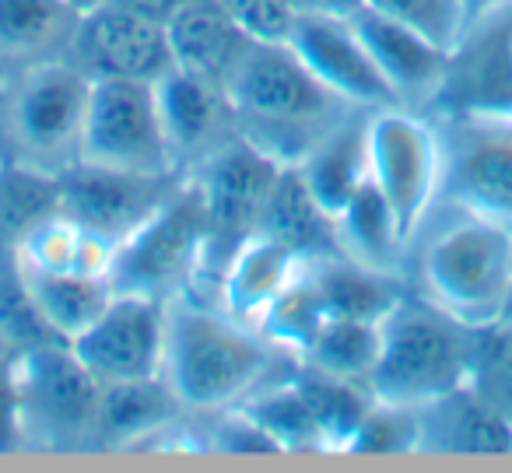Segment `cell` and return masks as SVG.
I'll use <instances>...</instances> for the list:
<instances>
[{
	"label": "cell",
	"instance_id": "6da1fadb",
	"mask_svg": "<svg viewBox=\"0 0 512 473\" xmlns=\"http://www.w3.org/2000/svg\"><path fill=\"white\" fill-rule=\"evenodd\" d=\"M292 368V354L207 298L179 295L165 302L162 379L186 414L239 407L256 389L285 379Z\"/></svg>",
	"mask_w": 512,
	"mask_h": 473
},
{
	"label": "cell",
	"instance_id": "7a4b0ae2",
	"mask_svg": "<svg viewBox=\"0 0 512 473\" xmlns=\"http://www.w3.org/2000/svg\"><path fill=\"white\" fill-rule=\"evenodd\" d=\"M404 281L414 295L474 330L495 326L512 284V228L435 200L411 235Z\"/></svg>",
	"mask_w": 512,
	"mask_h": 473
},
{
	"label": "cell",
	"instance_id": "3957f363",
	"mask_svg": "<svg viewBox=\"0 0 512 473\" xmlns=\"http://www.w3.org/2000/svg\"><path fill=\"white\" fill-rule=\"evenodd\" d=\"M239 137L278 165H302V158L358 113L348 99L330 92L288 43L249 39L239 64L225 78Z\"/></svg>",
	"mask_w": 512,
	"mask_h": 473
},
{
	"label": "cell",
	"instance_id": "277c9868",
	"mask_svg": "<svg viewBox=\"0 0 512 473\" xmlns=\"http://www.w3.org/2000/svg\"><path fill=\"white\" fill-rule=\"evenodd\" d=\"M481 330L435 309L411 288L379 323V358L369 393L386 403L425 407L467 386L477 365Z\"/></svg>",
	"mask_w": 512,
	"mask_h": 473
},
{
	"label": "cell",
	"instance_id": "5b68a950",
	"mask_svg": "<svg viewBox=\"0 0 512 473\" xmlns=\"http://www.w3.org/2000/svg\"><path fill=\"white\" fill-rule=\"evenodd\" d=\"M92 78L71 60H46L0 88V148L8 162L64 176L81 162Z\"/></svg>",
	"mask_w": 512,
	"mask_h": 473
},
{
	"label": "cell",
	"instance_id": "8992f818",
	"mask_svg": "<svg viewBox=\"0 0 512 473\" xmlns=\"http://www.w3.org/2000/svg\"><path fill=\"white\" fill-rule=\"evenodd\" d=\"M207 260V214L193 179L120 242L109 284L123 295H144L172 302L193 295Z\"/></svg>",
	"mask_w": 512,
	"mask_h": 473
},
{
	"label": "cell",
	"instance_id": "52a82bcc",
	"mask_svg": "<svg viewBox=\"0 0 512 473\" xmlns=\"http://www.w3.org/2000/svg\"><path fill=\"white\" fill-rule=\"evenodd\" d=\"M439 200L512 228V113L435 109Z\"/></svg>",
	"mask_w": 512,
	"mask_h": 473
},
{
	"label": "cell",
	"instance_id": "ba28073f",
	"mask_svg": "<svg viewBox=\"0 0 512 473\" xmlns=\"http://www.w3.org/2000/svg\"><path fill=\"white\" fill-rule=\"evenodd\" d=\"M11 379L22 449H85L99 382L67 340H43L15 351Z\"/></svg>",
	"mask_w": 512,
	"mask_h": 473
},
{
	"label": "cell",
	"instance_id": "9c48e42d",
	"mask_svg": "<svg viewBox=\"0 0 512 473\" xmlns=\"http://www.w3.org/2000/svg\"><path fill=\"white\" fill-rule=\"evenodd\" d=\"M281 169L285 165L235 137L228 148H221L211 162H204L190 176L197 183L207 214V260L197 291H193L197 298L214 302L221 270L232 260L235 249L256 232V221H260V211H264Z\"/></svg>",
	"mask_w": 512,
	"mask_h": 473
},
{
	"label": "cell",
	"instance_id": "30bf717a",
	"mask_svg": "<svg viewBox=\"0 0 512 473\" xmlns=\"http://www.w3.org/2000/svg\"><path fill=\"white\" fill-rule=\"evenodd\" d=\"M81 162L120 172H141V176H179L162 127V113H158L155 81H92Z\"/></svg>",
	"mask_w": 512,
	"mask_h": 473
},
{
	"label": "cell",
	"instance_id": "8fae6325",
	"mask_svg": "<svg viewBox=\"0 0 512 473\" xmlns=\"http://www.w3.org/2000/svg\"><path fill=\"white\" fill-rule=\"evenodd\" d=\"M369 176L411 239L439 200V137L428 113L404 106L369 116Z\"/></svg>",
	"mask_w": 512,
	"mask_h": 473
},
{
	"label": "cell",
	"instance_id": "7c38bea8",
	"mask_svg": "<svg viewBox=\"0 0 512 473\" xmlns=\"http://www.w3.org/2000/svg\"><path fill=\"white\" fill-rule=\"evenodd\" d=\"M71 351L99 386L162 375L165 302L113 291L99 319L71 340Z\"/></svg>",
	"mask_w": 512,
	"mask_h": 473
},
{
	"label": "cell",
	"instance_id": "4fadbf2b",
	"mask_svg": "<svg viewBox=\"0 0 512 473\" xmlns=\"http://www.w3.org/2000/svg\"><path fill=\"white\" fill-rule=\"evenodd\" d=\"M67 60L78 64L92 81H158L165 71H172V50L165 25L130 15V11L116 8V4H102V8L78 18Z\"/></svg>",
	"mask_w": 512,
	"mask_h": 473
},
{
	"label": "cell",
	"instance_id": "5bb4252c",
	"mask_svg": "<svg viewBox=\"0 0 512 473\" xmlns=\"http://www.w3.org/2000/svg\"><path fill=\"white\" fill-rule=\"evenodd\" d=\"M155 95L172 162L183 179H190L200 165L211 162L221 148L239 137L232 102L218 81L172 67L155 81Z\"/></svg>",
	"mask_w": 512,
	"mask_h": 473
},
{
	"label": "cell",
	"instance_id": "9a60e30c",
	"mask_svg": "<svg viewBox=\"0 0 512 473\" xmlns=\"http://www.w3.org/2000/svg\"><path fill=\"white\" fill-rule=\"evenodd\" d=\"M179 183L183 176H141L81 162L60 176V211L123 242L179 190Z\"/></svg>",
	"mask_w": 512,
	"mask_h": 473
},
{
	"label": "cell",
	"instance_id": "2e32d148",
	"mask_svg": "<svg viewBox=\"0 0 512 473\" xmlns=\"http://www.w3.org/2000/svg\"><path fill=\"white\" fill-rule=\"evenodd\" d=\"M288 46L302 57V64L341 99L358 109H390L397 106L390 85L379 74L376 60L369 57L362 36L351 18L330 15H299L292 25Z\"/></svg>",
	"mask_w": 512,
	"mask_h": 473
},
{
	"label": "cell",
	"instance_id": "e0dca14e",
	"mask_svg": "<svg viewBox=\"0 0 512 473\" xmlns=\"http://www.w3.org/2000/svg\"><path fill=\"white\" fill-rule=\"evenodd\" d=\"M351 25L362 36L369 57L376 60L379 74L390 85L397 106L404 109H428L439 102L442 85L449 74V50L435 46L432 39H425L421 32L407 29V25L393 22V18L379 15L372 8H358L351 15Z\"/></svg>",
	"mask_w": 512,
	"mask_h": 473
},
{
	"label": "cell",
	"instance_id": "ac0fdd59",
	"mask_svg": "<svg viewBox=\"0 0 512 473\" xmlns=\"http://www.w3.org/2000/svg\"><path fill=\"white\" fill-rule=\"evenodd\" d=\"M186 407L176 400L162 375L130 382H102L95 396L92 424H88L85 449H141L144 442H155L169 428L183 421Z\"/></svg>",
	"mask_w": 512,
	"mask_h": 473
},
{
	"label": "cell",
	"instance_id": "d6986e66",
	"mask_svg": "<svg viewBox=\"0 0 512 473\" xmlns=\"http://www.w3.org/2000/svg\"><path fill=\"white\" fill-rule=\"evenodd\" d=\"M302 263H306V256L253 232L221 270L218 288H214V305L232 319H239V323L256 326L267 312V305L299 274Z\"/></svg>",
	"mask_w": 512,
	"mask_h": 473
},
{
	"label": "cell",
	"instance_id": "ffe728a7",
	"mask_svg": "<svg viewBox=\"0 0 512 473\" xmlns=\"http://www.w3.org/2000/svg\"><path fill=\"white\" fill-rule=\"evenodd\" d=\"M165 36H169L172 67L218 85H225L242 50L249 46V36L218 0H183L165 22Z\"/></svg>",
	"mask_w": 512,
	"mask_h": 473
},
{
	"label": "cell",
	"instance_id": "44dd1931",
	"mask_svg": "<svg viewBox=\"0 0 512 473\" xmlns=\"http://www.w3.org/2000/svg\"><path fill=\"white\" fill-rule=\"evenodd\" d=\"M421 452L505 456L512 452V421L491 410L470 386L421 407Z\"/></svg>",
	"mask_w": 512,
	"mask_h": 473
},
{
	"label": "cell",
	"instance_id": "7402d4cb",
	"mask_svg": "<svg viewBox=\"0 0 512 473\" xmlns=\"http://www.w3.org/2000/svg\"><path fill=\"white\" fill-rule=\"evenodd\" d=\"M78 15L64 0H0V74L25 71V67L64 60Z\"/></svg>",
	"mask_w": 512,
	"mask_h": 473
},
{
	"label": "cell",
	"instance_id": "603a6c76",
	"mask_svg": "<svg viewBox=\"0 0 512 473\" xmlns=\"http://www.w3.org/2000/svg\"><path fill=\"white\" fill-rule=\"evenodd\" d=\"M309 281H313L316 295H320L327 316L344 319H369V323H383V316L404 298L407 281L397 274H383L365 263L351 260L344 253H320L306 260Z\"/></svg>",
	"mask_w": 512,
	"mask_h": 473
},
{
	"label": "cell",
	"instance_id": "cb8c5ba5",
	"mask_svg": "<svg viewBox=\"0 0 512 473\" xmlns=\"http://www.w3.org/2000/svg\"><path fill=\"white\" fill-rule=\"evenodd\" d=\"M334 235L337 253L351 256L372 270H383V274L404 277L411 239L404 235L390 200L379 193L372 179L358 186L355 197L334 214Z\"/></svg>",
	"mask_w": 512,
	"mask_h": 473
},
{
	"label": "cell",
	"instance_id": "d4e9b609",
	"mask_svg": "<svg viewBox=\"0 0 512 473\" xmlns=\"http://www.w3.org/2000/svg\"><path fill=\"white\" fill-rule=\"evenodd\" d=\"M369 116L372 109H358L355 116L330 130L295 169L302 172L313 197L334 218L362 183H369Z\"/></svg>",
	"mask_w": 512,
	"mask_h": 473
},
{
	"label": "cell",
	"instance_id": "484cf974",
	"mask_svg": "<svg viewBox=\"0 0 512 473\" xmlns=\"http://www.w3.org/2000/svg\"><path fill=\"white\" fill-rule=\"evenodd\" d=\"M256 232L281 242L306 260L337 249L334 218L320 207V200L313 197V190L306 186L295 165L281 169L278 183H274L271 197L260 211V221H256Z\"/></svg>",
	"mask_w": 512,
	"mask_h": 473
},
{
	"label": "cell",
	"instance_id": "4316f807",
	"mask_svg": "<svg viewBox=\"0 0 512 473\" xmlns=\"http://www.w3.org/2000/svg\"><path fill=\"white\" fill-rule=\"evenodd\" d=\"M18 270V267H15ZM25 295L32 298L36 312L57 340L71 344L78 333L99 319V312L113 298V284L106 277H85L64 270V274H39V270H18Z\"/></svg>",
	"mask_w": 512,
	"mask_h": 473
},
{
	"label": "cell",
	"instance_id": "83f0119b",
	"mask_svg": "<svg viewBox=\"0 0 512 473\" xmlns=\"http://www.w3.org/2000/svg\"><path fill=\"white\" fill-rule=\"evenodd\" d=\"M295 386L302 389L316 417V428L323 435V452H348L358 424L365 421L372 400H376L369 386L330 375L323 368L306 365V361H295Z\"/></svg>",
	"mask_w": 512,
	"mask_h": 473
},
{
	"label": "cell",
	"instance_id": "f1b7e54d",
	"mask_svg": "<svg viewBox=\"0 0 512 473\" xmlns=\"http://www.w3.org/2000/svg\"><path fill=\"white\" fill-rule=\"evenodd\" d=\"M239 407L278 442L281 452H323V435L316 428V417L302 389L295 386V368L285 379L256 389Z\"/></svg>",
	"mask_w": 512,
	"mask_h": 473
},
{
	"label": "cell",
	"instance_id": "f546056e",
	"mask_svg": "<svg viewBox=\"0 0 512 473\" xmlns=\"http://www.w3.org/2000/svg\"><path fill=\"white\" fill-rule=\"evenodd\" d=\"M376 358H379V323L330 316L299 361H306V365H313V368H323V372H330V375H341V379L369 386Z\"/></svg>",
	"mask_w": 512,
	"mask_h": 473
},
{
	"label": "cell",
	"instance_id": "4dcf8cb0",
	"mask_svg": "<svg viewBox=\"0 0 512 473\" xmlns=\"http://www.w3.org/2000/svg\"><path fill=\"white\" fill-rule=\"evenodd\" d=\"M327 309H323L320 295H316L313 281H309L306 263L299 267V274L288 281V288L267 305V312L260 316L256 330L264 333L274 347H281L285 354H292L295 361L309 351V344L316 340V333L327 323Z\"/></svg>",
	"mask_w": 512,
	"mask_h": 473
},
{
	"label": "cell",
	"instance_id": "1f68e13d",
	"mask_svg": "<svg viewBox=\"0 0 512 473\" xmlns=\"http://www.w3.org/2000/svg\"><path fill=\"white\" fill-rule=\"evenodd\" d=\"M60 207V176L8 162L0 172V246H8L43 214Z\"/></svg>",
	"mask_w": 512,
	"mask_h": 473
},
{
	"label": "cell",
	"instance_id": "d6a6232c",
	"mask_svg": "<svg viewBox=\"0 0 512 473\" xmlns=\"http://www.w3.org/2000/svg\"><path fill=\"white\" fill-rule=\"evenodd\" d=\"M78 235L81 225L57 211L43 214L39 221H32L15 242H11L8 256L18 270H39V274H64L74 270V253H78Z\"/></svg>",
	"mask_w": 512,
	"mask_h": 473
},
{
	"label": "cell",
	"instance_id": "836d02e7",
	"mask_svg": "<svg viewBox=\"0 0 512 473\" xmlns=\"http://www.w3.org/2000/svg\"><path fill=\"white\" fill-rule=\"evenodd\" d=\"M421 452V407L372 400L365 421L358 424L348 456H407Z\"/></svg>",
	"mask_w": 512,
	"mask_h": 473
},
{
	"label": "cell",
	"instance_id": "e575fe53",
	"mask_svg": "<svg viewBox=\"0 0 512 473\" xmlns=\"http://www.w3.org/2000/svg\"><path fill=\"white\" fill-rule=\"evenodd\" d=\"M365 8L421 32V36L432 39L435 46H442L449 53H453V46L460 43L470 25L467 0H365Z\"/></svg>",
	"mask_w": 512,
	"mask_h": 473
},
{
	"label": "cell",
	"instance_id": "d590c367",
	"mask_svg": "<svg viewBox=\"0 0 512 473\" xmlns=\"http://www.w3.org/2000/svg\"><path fill=\"white\" fill-rule=\"evenodd\" d=\"M467 386L505 421H512V326H484L477 365Z\"/></svg>",
	"mask_w": 512,
	"mask_h": 473
},
{
	"label": "cell",
	"instance_id": "8d00e7d4",
	"mask_svg": "<svg viewBox=\"0 0 512 473\" xmlns=\"http://www.w3.org/2000/svg\"><path fill=\"white\" fill-rule=\"evenodd\" d=\"M218 4L249 39H260V43H288L299 18L292 0H218Z\"/></svg>",
	"mask_w": 512,
	"mask_h": 473
},
{
	"label": "cell",
	"instance_id": "74e56055",
	"mask_svg": "<svg viewBox=\"0 0 512 473\" xmlns=\"http://www.w3.org/2000/svg\"><path fill=\"white\" fill-rule=\"evenodd\" d=\"M15 449H22V428H18V396L8 361V365H0V452Z\"/></svg>",
	"mask_w": 512,
	"mask_h": 473
},
{
	"label": "cell",
	"instance_id": "f35d334b",
	"mask_svg": "<svg viewBox=\"0 0 512 473\" xmlns=\"http://www.w3.org/2000/svg\"><path fill=\"white\" fill-rule=\"evenodd\" d=\"M106 4H116V8L130 11V15H141V18H148V22L165 25L183 0H106Z\"/></svg>",
	"mask_w": 512,
	"mask_h": 473
},
{
	"label": "cell",
	"instance_id": "ab89813d",
	"mask_svg": "<svg viewBox=\"0 0 512 473\" xmlns=\"http://www.w3.org/2000/svg\"><path fill=\"white\" fill-rule=\"evenodd\" d=\"M365 0H292L299 15H330V18H351Z\"/></svg>",
	"mask_w": 512,
	"mask_h": 473
},
{
	"label": "cell",
	"instance_id": "60d3db41",
	"mask_svg": "<svg viewBox=\"0 0 512 473\" xmlns=\"http://www.w3.org/2000/svg\"><path fill=\"white\" fill-rule=\"evenodd\" d=\"M481 18L495 29L498 43H502V53H505V64H509V78H512V0L498 4L495 11H488V15H481Z\"/></svg>",
	"mask_w": 512,
	"mask_h": 473
},
{
	"label": "cell",
	"instance_id": "b9f144b4",
	"mask_svg": "<svg viewBox=\"0 0 512 473\" xmlns=\"http://www.w3.org/2000/svg\"><path fill=\"white\" fill-rule=\"evenodd\" d=\"M498 4H505V0H467V11H470V22L481 15H488V11H495Z\"/></svg>",
	"mask_w": 512,
	"mask_h": 473
},
{
	"label": "cell",
	"instance_id": "7bdbcfd3",
	"mask_svg": "<svg viewBox=\"0 0 512 473\" xmlns=\"http://www.w3.org/2000/svg\"><path fill=\"white\" fill-rule=\"evenodd\" d=\"M67 8L74 11V15H88V11H95V8H102V4H106V0H64Z\"/></svg>",
	"mask_w": 512,
	"mask_h": 473
},
{
	"label": "cell",
	"instance_id": "ee69618b",
	"mask_svg": "<svg viewBox=\"0 0 512 473\" xmlns=\"http://www.w3.org/2000/svg\"><path fill=\"white\" fill-rule=\"evenodd\" d=\"M498 323L512 326V284H509V295H505V302H502V312H498Z\"/></svg>",
	"mask_w": 512,
	"mask_h": 473
},
{
	"label": "cell",
	"instance_id": "f6af8a7d",
	"mask_svg": "<svg viewBox=\"0 0 512 473\" xmlns=\"http://www.w3.org/2000/svg\"><path fill=\"white\" fill-rule=\"evenodd\" d=\"M11 358H15V347H11V340L0 333V365H8Z\"/></svg>",
	"mask_w": 512,
	"mask_h": 473
},
{
	"label": "cell",
	"instance_id": "bcb514c9",
	"mask_svg": "<svg viewBox=\"0 0 512 473\" xmlns=\"http://www.w3.org/2000/svg\"><path fill=\"white\" fill-rule=\"evenodd\" d=\"M4 165H8V155H4V148H0V172H4Z\"/></svg>",
	"mask_w": 512,
	"mask_h": 473
},
{
	"label": "cell",
	"instance_id": "7dc6e473",
	"mask_svg": "<svg viewBox=\"0 0 512 473\" xmlns=\"http://www.w3.org/2000/svg\"><path fill=\"white\" fill-rule=\"evenodd\" d=\"M4 81H8V78H4V74H0V88H4Z\"/></svg>",
	"mask_w": 512,
	"mask_h": 473
}]
</instances>
